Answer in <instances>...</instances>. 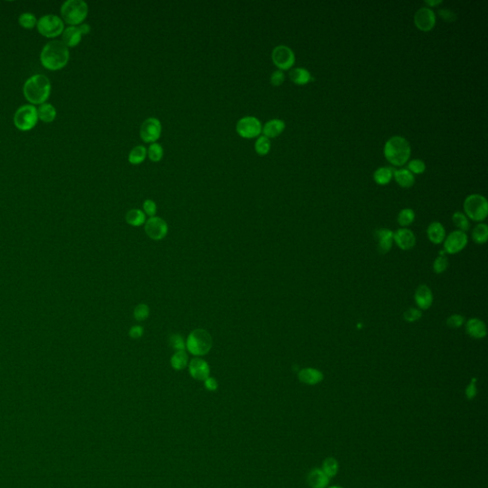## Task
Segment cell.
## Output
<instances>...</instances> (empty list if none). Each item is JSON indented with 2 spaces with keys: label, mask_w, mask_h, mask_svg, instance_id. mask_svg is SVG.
I'll use <instances>...</instances> for the list:
<instances>
[{
  "label": "cell",
  "mask_w": 488,
  "mask_h": 488,
  "mask_svg": "<svg viewBox=\"0 0 488 488\" xmlns=\"http://www.w3.org/2000/svg\"><path fill=\"white\" fill-rule=\"evenodd\" d=\"M427 237L429 241L434 244L443 243L445 239V227L439 221H434L430 223V225L427 228Z\"/></svg>",
  "instance_id": "obj_23"
},
{
  "label": "cell",
  "mask_w": 488,
  "mask_h": 488,
  "mask_svg": "<svg viewBox=\"0 0 488 488\" xmlns=\"http://www.w3.org/2000/svg\"><path fill=\"white\" fill-rule=\"evenodd\" d=\"M394 241L401 250H410L415 246V235L407 228H401L394 233Z\"/></svg>",
  "instance_id": "obj_15"
},
{
  "label": "cell",
  "mask_w": 488,
  "mask_h": 488,
  "mask_svg": "<svg viewBox=\"0 0 488 488\" xmlns=\"http://www.w3.org/2000/svg\"><path fill=\"white\" fill-rule=\"evenodd\" d=\"M464 210L467 218L474 221H482L487 217V200L480 194L469 195L465 199Z\"/></svg>",
  "instance_id": "obj_6"
},
{
  "label": "cell",
  "mask_w": 488,
  "mask_h": 488,
  "mask_svg": "<svg viewBox=\"0 0 488 488\" xmlns=\"http://www.w3.org/2000/svg\"><path fill=\"white\" fill-rule=\"evenodd\" d=\"M169 344L175 351H185L186 343L183 338V336L178 334H172L169 337Z\"/></svg>",
  "instance_id": "obj_39"
},
{
  "label": "cell",
  "mask_w": 488,
  "mask_h": 488,
  "mask_svg": "<svg viewBox=\"0 0 488 488\" xmlns=\"http://www.w3.org/2000/svg\"><path fill=\"white\" fill-rule=\"evenodd\" d=\"M37 108L35 105L25 104L15 111L14 124L19 131H31L37 126Z\"/></svg>",
  "instance_id": "obj_7"
},
{
  "label": "cell",
  "mask_w": 488,
  "mask_h": 488,
  "mask_svg": "<svg viewBox=\"0 0 488 488\" xmlns=\"http://www.w3.org/2000/svg\"><path fill=\"white\" fill-rule=\"evenodd\" d=\"M149 314H150L149 306L144 303H140L134 310V318L138 321H145L146 319L149 317Z\"/></svg>",
  "instance_id": "obj_41"
},
{
  "label": "cell",
  "mask_w": 488,
  "mask_h": 488,
  "mask_svg": "<svg viewBox=\"0 0 488 488\" xmlns=\"http://www.w3.org/2000/svg\"><path fill=\"white\" fill-rule=\"evenodd\" d=\"M435 12L429 7L420 8L414 15L416 27L422 32H430L436 25Z\"/></svg>",
  "instance_id": "obj_13"
},
{
  "label": "cell",
  "mask_w": 488,
  "mask_h": 488,
  "mask_svg": "<svg viewBox=\"0 0 488 488\" xmlns=\"http://www.w3.org/2000/svg\"><path fill=\"white\" fill-rule=\"evenodd\" d=\"M452 221L454 225L459 229V231H461L464 233H466L470 228L469 220L467 219V216L461 212L454 213L452 216Z\"/></svg>",
  "instance_id": "obj_33"
},
{
  "label": "cell",
  "mask_w": 488,
  "mask_h": 488,
  "mask_svg": "<svg viewBox=\"0 0 488 488\" xmlns=\"http://www.w3.org/2000/svg\"><path fill=\"white\" fill-rule=\"evenodd\" d=\"M466 394H467V398H468V399H473L474 397L476 396V394H477L476 379H474L471 380L470 384L467 387V390H466Z\"/></svg>",
  "instance_id": "obj_49"
},
{
  "label": "cell",
  "mask_w": 488,
  "mask_h": 488,
  "mask_svg": "<svg viewBox=\"0 0 488 488\" xmlns=\"http://www.w3.org/2000/svg\"><path fill=\"white\" fill-rule=\"evenodd\" d=\"M447 267H448V259L445 255H439L433 264V270L437 274L444 273L447 269Z\"/></svg>",
  "instance_id": "obj_42"
},
{
  "label": "cell",
  "mask_w": 488,
  "mask_h": 488,
  "mask_svg": "<svg viewBox=\"0 0 488 488\" xmlns=\"http://www.w3.org/2000/svg\"><path fill=\"white\" fill-rule=\"evenodd\" d=\"M204 381H205V387H206L207 389H209V390H215V389H217L218 383H217V380H216V379L208 377Z\"/></svg>",
  "instance_id": "obj_50"
},
{
  "label": "cell",
  "mask_w": 488,
  "mask_h": 488,
  "mask_svg": "<svg viewBox=\"0 0 488 488\" xmlns=\"http://www.w3.org/2000/svg\"><path fill=\"white\" fill-rule=\"evenodd\" d=\"M88 13V4L83 0H67L60 8V17L69 26H80L87 18Z\"/></svg>",
  "instance_id": "obj_4"
},
{
  "label": "cell",
  "mask_w": 488,
  "mask_h": 488,
  "mask_svg": "<svg viewBox=\"0 0 488 488\" xmlns=\"http://www.w3.org/2000/svg\"><path fill=\"white\" fill-rule=\"evenodd\" d=\"M406 169H408L413 175L414 174L420 175L425 172L426 165H425V162L422 160H412L408 162Z\"/></svg>",
  "instance_id": "obj_40"
},
{
  "label": "cell",
  "mask_w": 488,
  "mask_h": 488,
  "mask_svg": "<svg viewBox=\"0 0 488 488\" xmlns=\"http://www.w3.org/2000/svg\"><path fill=\"white\" fill-rule=\"evenodd\" d=\"M64 22L57 15H42L37 20V29L38 33L47 38H56L62 35L65 29Z\"/></svg>",
  "instance_id": "obj_8"
},
{
  "label": "cell",
  "mask_w": 488,
  "mask_h": 488,
  "mask_svg": "<svg viewBox=\"0 0 488 488\" xmlns=\"http://www.w3.org/2000/svg\"><path fill=\"white\" fill-rule=\"evenodd\" d=\"M70 59L69 48L61 40H52L40 53V62L49 71H59L67 66Z\"/></svg>",
  "instance_id": "obj_1"
},
{
  "label": "cell",
  "mask_w": 488,
  "mask_h": 488,
  "mask_svg": "<svg viewBox=\"0 0 488 488\" xmlns=\"http://www.w3.org/2000/svg\"><path fill=\"white\" fill-rule=\"evenodd\" d=\"M143 210H144V214L149 216L150 218L155 217L157 213V204L152 199H146L143 202Z\"/></svg>",
  "instance_id": "obj_46"
},
{
  "label": "cell",
  "mask_w": 488,
  "mask_h": 488,
  "mask_svg": "<svg viewBox=\"0 0 488 488\" xmlns=\"http://www.w3.org/2000/svg\"><path fill=\"white\" fill-rule=\"evenodd\" d=\"M438 14L446 22H453L457 19V14L449 9H440Z\"/></svg>",
  "instance_id": "obj_47"
},
{
  "label": "cell",
  "mask_w": 488,
  "mask_h": 488,
  "mask_svg": "<svg viewBox=\"0 0 488 488\" xmlns=\"http://www.w3.org/2000/svg\"><path fill=\"white\" fill-rule=\"evenodd\" d=\"M212 336L204 329H196L190 333L186 341V348L194 356L201 357L212 348Z\"/></svg>",
  "instance_id": "obj_5"
},
{
  "label": "cell",
  "mask_w": 488,
  "mask_h": 488,
  "mask_svg": "<svg viewBox=\"0 0 488 488\" xmlns=\"http://www.w3.org/2000/svg\"><path fill=\"white\" fill-rule=\"evenodd\" d=\"M37 16L33 13H23L18 17V23L24 29L31 30L37 27Z\"/></svg>",
  "instance_id": "obj_35"
},
{
  "label": "cell",
  "mask_w": 488,
  "mask_h": 488,
  "mask_svg": "<svg viewBox=\"0 0 488 488\" xmlns=\"http://www.w3.org/2000/svg\"><path fill=\"white\" fill-rule=\"evenodd\" d=\"M145 233L153 241H161L167 236V222L160 217H152L145 222Z\"/></svg>",
  "instance_id": "obj_12"
},
{
  "label": "cell",
  "mask_w": 488,
  "mask_h": 488,
  "mask_svg": "<svg viewBox=\"0 0 488 488\" xmlns=\"http://www.w3.org/2000/svg\"><path fill=\"white\" fill-rule=\"evenodd\" d=\"M393 177L397 183L403 188H410L415 184V175L408 169L394 170Z\"/></svg>",
  "instance_id": "obj_25"
},
{
  "label": "cell",
  "mask_w": 488,
  "mask_h": 488,
  "mask_svg": "<svg viewBox=\"0 0 488 488\" xmlns=\"http://www.w3.org/2000/svg\"><path fill=\"white\" fill-rule=\"evenodd\" d=\"M147 157V149L143 145L134 147L128 156V161L133 165H139L145 161Z\"/></svg>",
  "instance_id": "obj_30"
},
{
  "label": "cell",
  "mask_w": 488,
  "mask_h": 488,
  "mask_svg": "<svg viewBox=\"0 0 488 488\" xmlns=\"http://www.w3.org/2000/svg\"><path fill=\"white\" fill-rule=\"evenodd\" d=\"M416 304L422 310L429 309L433 303V294L427 285H420L415 292Z\"/></svg>",
  "instance_id": "obj_18"
},
{
  "label": "cell",
  "mask_w": 488,
  "mask_h": 488,
  "mask_svg": "<svg viewBox=\"0 0 488 488\" xmlns=\"http://www.w3.org/2000/svg\"><path fill=\"white\" fill-rule=\"evenodd\" d=\"M299 379L308 386H315L323 379V374L315 368H304L299 372Z\"/></svg>",
  "instance_id": "obj_22"
},
{
  "label": "cell",
  "mask_w": 488,
  "mask_h": 488,
  "mask_svg": "<svg viewBox=\"0 0 488 488\" xmlns=\"http://www.w3.org/2000/svg\"><path fill=\"white\" fill-rule=\"evenodd\" d=\"M189 372L194 379L205 380L210 375V367L204 359L197 357L190 363Z\"/></svg>",
  "instance_id": "obj_16"
},
{
  "label": "cell",
  "mask_w": 488,
  "mask_h": 488,
  "mask_svg": "<svg viewBox=\"0 0 488 488\" xmlns=\"http://www.w3.org/2000/svg\"><path fill=\"white\" fill-rule=\"evenodd\" d=\"M51 81L41 73L32 75L23 85V95L29 104L35 106L47 102L51 95Z\"/></svg>",
  "instance_id": "obj_2"
},
{
  "label": "cell",
  "mask_w": 488,
  "mask_h": 488,
  "mask_svg": "<svg viewBox=\"0 0 488 488\" xmlns=\"http://www.w3.org/2000/svg\"><path fill=\"white\" fill-rule=\"evenodd\" d=\"M188 365V356L185 351H176L171 357V365L175 370H183Z\"/></svg>",
  "instance_id": "obj_32"
},
{
  "label": "cell",
  "mask_w": 488,
  "mask_h": 488,
  "mask_svg": "<svg viewBox=\"0 0 488 488\" xmlns=\"http://www.w3.org/2000/svg\"><path fill=\"white\" fill-rule=\"evenodd\" d=\"M236 130L239 136L243 139H254L260 137L262 134L263 124L255 117H244L237 122Z\"/></svg>",
  "instance_id": "obj_9"
},
{
  "label": "cell",
  "mask_w": 488,
  "mask_h": 488,
  "mask_svg": "<svg viewBox=\"0 0 488 488\" xmlns=\"http://www.w3.org/2000/svg\"><path fill=\"white\" fill-rule=\"evenodd\" d=\"M472 239L478 244H483L487 241L488 227L484 223H480L474 227Z\"/></svg>",
  "instance_id": "obj_31"
},
{
  "label": "cell",
  "mask_w": 488,
  "mask_h": 488,
  "mask_svg": "<svg viewBox=\"0 0 488 488\" xmlns=\"http://www.w3.org/2000/svg\"><path fill=\"white\" fill-rule=\"evenodd\" d=\"M271 150V140L264 136H260L255 142V153L259 156H266Z\"/></svg>",
  "instance_id": "obj_34"
},
{
  "label": "cell",
  "mask_w": 488,
  "mask_h": 488,
  "mask_svg": "<svg viewBox=\"0 0 488 488\" xmlns=\"http://www.w3.org/2000/svg\"><path fill=\"white\" fill-rule=\"evenodd\" d=\"M163 148L160 143H152L149 146L147 150V156L150 159V161L153 162H160L163 158Z\"/></svg>",
  "instance_id": "obj_37"
},
{
  "label": "cell",
  "mask_w": 488,
  "mask_h": 488,
  "mask_svg": "<svg viewBox=\"0 0 488 488\" xmlns=\"http://www.w3.org/2000/svg\"><path fill=\"white\" fill-rule=\"evenodd\" d=\"M422 318V312L417 308H409L404 314L403 319L407 322H415Z\"/></svg>",
  "instance_id": "obj_43"
},
{
  "label": "cell",
  "mask_w": 488,
  "mask_h": 488,
  "mask_svg": "<svg viewBox=\"0 0 488 488\" xmlns=\"http://www.w3.org/2000/svg\"><path fill=\"white\" fill-rule=\"evenodd\" d=\"M338 469H339V465H338V461L337 459L330 457V458H327L324 460L323 463V472L327 475L328 477H334L336 474L338 473Z\"/></svg>",
  "instance_id": "obj_38"
},
{
  "label": "cell",
  "mask_w": 488,
  "mask_h": 488,
  "mask_svg": "<svg viewBox=\"0 0 488 488\" xmlns=\"http://www.w3.org/2000/svg\"><path fill=\"white\" fill-rule=\"evenodd\" d=\"M383 153L392 165L403 166L410 159L411 146L403 137L394 136L386 142Z\"/></svg>",
  "instance_id": "obj_3"
},
{
  "label": "cell",
  "mask_w": 488,
  "mask_h": 488,
  "mask_svg": "<svg viewBox=\"0 0 488 488\" xmlns=\"http://www.w3.org/2000/svg\"><path fill=\"white\" fill-rule=\"evenodd\" d=\"M446 323L449 327L459 328L463 326V324L465 323V318H464V316L459 315V314H454L447 319Z\"/></svg>",
  "instance_id": "obj_44"
},
{
  "label": "cell",
  "mask_w": 488,
  "mask_h": 488,
  "mask_svg": "<svg viewBox=\"0 0 488 488\" xmlns=\"http://www.w3.org/2000/svg\"><path fill=\"white\" fill-rule=\"evenodd\" d=\"M393 172L391 167H379L374 172L373 178L379 185H387L393 178Z\"/></svg>",
  "instance_id": "obj_28"
},
{
  "label": "cell",
  "mask_w": 488,
  "mask_h": 488,
  "mask_svg": "<svg viewBox=\"0 0 488 488\" xmlns=\"http://www.w3.org/2000/svg\"><path fill=\"white\" fill-rule=\"evenodd\" d=\"M466 330L468 335L473 339L480 340L486 336V325L483 321L473 318L468 320L466 324Z\"/></svg>",
  "instance_id": "obj_21"
},
{
  "label": "cell",
  "mask_w": 488,
  "mask_h": 488,
  "mask_svg": "<svg viewBox=\"0 0 488 488\" xmlns=\"http://www.w3.org/2000/svg\"><path fill=\"white\" fill-rule=\"evenodd\" d=\"M37 108L38 120H41L44 123H51L56 119L58 113L55 106L51 103L45 102Z\"/></svg>",
  "instance_id": "obj_26"
},
{
  "label": "cell",
  "mask_w": 488,
  "mask_h": 488,
  "mask_svg": "<svg viewBox=\"0 0 488 488\" xmlns=\"http://www.w3.org/2000/svg\"><path fill=\"white\" fill-rule=\"evenodd\" d=\"M467 242H468V239H467V234L457 230L452 232L449 236H447L446 239H445L444 248L447 254L453 255L464 250L467 246Z\"/></svg>",
  "instance_id": "obj_14"
},
{
  "label": "cell",
  "mask_w": 488,
  "mask_h": 488,
  "mask_svg": "<svg viewBox=\"0 0 488 488\" xmlns=\"http://www.w3.org/2000/svg\"><path fill=\"white\" fill-rule=\"evenodd\" d=\"M125 219H126V222L129 225L139 227V226L145 223V214L140 209H131V210L127 212V214L125 216Z\"/></svg>",
  "instance_id": "obj_29"
},
{
  "label": "cell",
  "mask_w": 488,
  "mask_h": 488,
  "mask_svg": "<svg viewBox=\"0 0 488 488\" xmlns=\"http://www.w3.org/2000/svg\"><path fill=\"white\" fill-rule=\"evenodd\" d=\"M415 220V212L410 208L402 209L398 215V222L403 228L411 225Z\"/></svg>",
  "instance_id": "obj_36"
},
{
  "label": "cell",
  "mask_w": 488,
  "mask_h": 488,
  "mask_svg": "<svg viewBox=\"0 0 488 488\" xmlns=\"http://www.w3.org/2000/svg\"><path fill=\"white\" fill-rule=\"evenodd\" d=\"M79 29L81 31L82 36H86L91 33V26L87 23H82L79 26Z\"/></svg>",
  "instance_id": "obj_51"
},
{
  "label": "cell",
  "mask_w": 488,
  "mask_h": 488,
  "mask_svg": "<svg viewBox=\"0 0 488 488\" xmlns=\"http://www.w3.org/2000/svg\"><path fill=\"white\" fill-rule=\"evenodd\" d=\"M330 488H343V487H340V486H333V487H330Z\"/></svg>",
  "instance_id": "obj_53"
},
{
  "label": "cell",
  "mask_w": 488,
  "mask_h": 488,
  "mask_svg": "<svg viewBox=\"0 0 488 488\" xmlns=\"http://www.w3.org/2000/svg\"><path fill=\"white\" fill-rule=\"evenodd\" d=\"M61 37V41L65 44L68 48H73L81 43L82 34L79 29V26H69L64 29Z\"/></svg>",
  "instance_id": "obj_20"
},
{
  "label": "cell",
  "mask_w": 488,
  "mask_h": 488,
  "mask_svg": "<svg viewBox=\"0 0 488 488\" xmlns=\"http://www.w3.org/2000/svg\"><path fill=\"white\" fill-rule=\"evenodd\" d=\"M289 76L292 82L297 85H306L310 81H313V76L311 73L305 68H294L289 73Z\"/></svg>",
  "instance_id": "obj_27"
},
{
  "label": "cell",
  "mask_w": 488,
  "mask_h": 488,
  "mask_svg": "<svg viewBox=\"0 0 488 488\" xmlns=\"http://www.w3.org/2000/svg\"><path fill=\"white\" fill-rule=\"evenodd\" d=\"M309 485L312 488H325L329 483V477L321 469H314L307 478Z\"/></svg>",
  "instance_id": "obj_24"
},
{
  "label": "cell",
  "mask_w": 488,
  "mask_h": 488,
  "mask_svg": "<svg viewBox=\"0 0 488 488\" xmlns=\"http://www.w3.org/2000/svg\"><path fill=\"white\" fill-rule=\"evenodd\" d=\"M376 239L378 241V249L380 254H387L392 248L394 242V233L387 229L381 228L376 231Z\"/></svg>",
  "instance_id": "obj_17"
},
{
  "label": "cell",
  "mask_w": 488,
  "mask_h": 488,
  "mask_svg": "<svg viewBox=\"0 0 488 488\" xmlns=\"http://www.w3.org/2000/svg\"><path fill=\"white\" fill-rule=\"evenodd\" d=\"M425 4H427V6H429V8L435 7V6H438L440 4L443 3V0H425L424 1Z\"/></svg>",
  "instance_id": "obj_52"
},
{
  "label": "cell",
  "mask_w": 488,
  "mask_h": 488,
  "mask_svg": "<svg viewBox=\"0 0 488 488\" xmlns=\"http://www.w3.org/2000/svg\"><path fill=\"white\" fill-rule=\"evenodd\" d=\"M285 122L281 119L278 118H274L267 121L266 123L263 126V136L268 138V139H274L277 138L279 135H281L285 130Z\"/></svg>",
  "instance_id": "obj_19"
},
{
  "label": "cell",
  "mask_w": 488,
  "mask_h": 488,
  "mask_svg": "<svg viewBox=\"0 0 488 488\" xmlns=\"http://www.w3.org/2000/svg\"><path fill=\"white\" fill-rule=\"evenodd\" d=\"M162 126L160 119L157 117H149L145 119L139 130L140 139L145 143H155L157 140L161 138Z\"/></svg>",
  "instance_id": "obj_11"
},
{
  "label": "cell",
  "mask_w": 488,
  "mask_h": 488,
  "mask_svg": "<svg viewBox=\"0 0 488 488\" xmlns=\"http://www.w3.org/2000/svg\"><path fill=\"white\" fill-rule=\"evenodd\" d=\"M272 60L280 71H286L295 64L296 56L290 47L278 45L272 52Z\"/></svg>",
  "instance_id": "obj_10"
},
{
  "label": "cell",
  "mask_w": 488,
  "mask_h": 488,
  "mask_svg": "<svg viewBox=\"0 0 488 488\" xmlns=\"http://www.w3.org/2000/svg\"><path fill=\"white\" fill-rule=\"evenodd\" d=\"M143 333H144V329L140 325H135L129 331V335L132 339H135V340L141 338L143 336Z\"/></svg>",
  "instance_id": "obj_48"
},
{
  "label": "cell",
  "mask_w": 488,
  "mask_h": 488,
  "mask_svg": "<svg viewBox=\"0 0 488 488\" xmlns=\"http://www.w3.org/2000/svg\"><path fill=\"white\" fill-rule=\"evenodd\" d=\"M285 81V74L282 71L277 70L271 74L270 81L273 86H280Z\"/></svg>",
  "instance_id": "obj_45"
}]
</instances>
